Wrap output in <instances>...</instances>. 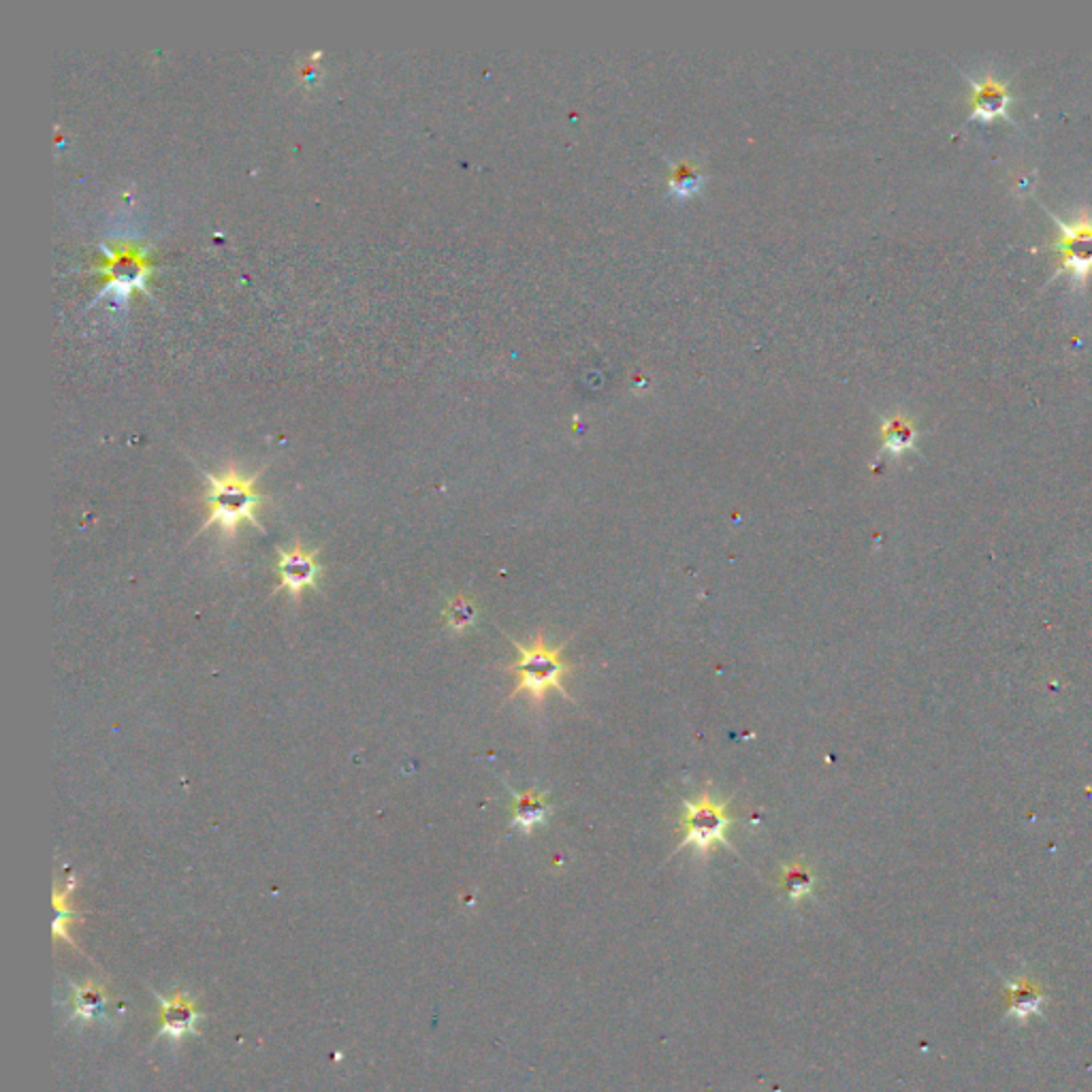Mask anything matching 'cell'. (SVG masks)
Segmentation results:
<instances>
[{"label": "cell", "instance_id": "obj_1", "mask_svg": "<svg viewBox=\"0 0 1092 1092\" xmlns=\"http://www.w3.org/2000/svg\"><path fill=\"white\" fill-rule=\"evenodd\" d=\"M207 478V491L204 495V501L207 506V519L204 521L201 529L218 527L222 534L228 538L235 536L237 527L246 521L258 529H263L258 523L256 510L261 508L263 495L256 491V478L258 474L246 477L235 466L226 468L220 477L213 474H205Z\"/></svg>", "mask_w": 1092, "mask_h": 1092}, {"label": "cell", "instance_id": "obj_2", "mask_svg": "<svg viewBox=\"0 0 1092 1092\" xmlns=\"http://www.w3.org/2000/svg\"><path fill=\"white\" fill-rule=\"evenodd\" d=\"M100 252L94 265V273L103 278L100 297L111 295L113 304L126 306L135 291H146V282L152 271L150 248L146 243L133 239H118L116 243H100Z\"/></svg>", "mask_w": 1092, "mask_h": 1092}, {"label": "cell", "instance_id": "obj_3", "mask_svg": "<svg viewBox=\"0 0 1092 1092\" xmlns=\"http://www.w3.org/2000/svg\"><path fill=\"white\" fill-rule=\"evenodd\" d=\"M516 649V662L508 668L514 677V692L510 698L519 694H529L536 702H542L549 689H557L559 694L570 700L562 679L570 670V664L564 659V646L551 649L546 646L542 634H538L531 646L521 644L510 638Z\"/></svg>", "mask_w": 1092, "mask_h": 1092}, {"label": "cell", "instance_id": "obj_4", "mask_svg": "<svg viewBox=\"0 0 1092 1092\" xmlns=\"http://www.w3.org/2000/svg\"><path fill=\"white\" fill-rule=\"evenodd\" d=\"M732 824H735V817L728 813V804L704 792L696 802H685L681 817V830L685 832V837L679 850L692 845L702 854H707L715 845H730L728 830Z\"/></svg>", "mask_w": 1092, "mask_h": 1092}, {"label": "cell", "instance_id": "obj_5", "mask_svg": "<svg viewBox=\"0 0 1092 1092\" xmlns=\"http://www.w3.org/2000/svg\"><path fill=\"white\" fill-rule=\"evenodd\" d=\"M1060 239L1056 248L1062 252V269L1071 273L1073 284H1082L1092 271V215L1082 213L1073 222L1056 218Z\"/></svg>", "mask_w": 1092, "mask_h": 1092}, {"label": "cell", "instance_id": "obj_6", "mask_svg": "<svg viewBox=\"0 0 1092 1092\" xmlns=\"http://www.w3.org/2000/svg\"><path fill=\"white\" fill-rule=\"evenodd\" d=\"M278 555L280 585L276 592H286L293 600H299L306 589H319V579L323 572L319 564V551H308L297 540L291 551L278 549Z\"/></svg>", "mask_w": 1092, "mask_h": 1092}, {"label": "cell", "instance_id": "obj_7", "mask_svg": "<svg viewBox=\"0 0 1092 1092\" xmlns=\"http://www.w3.org/2000/svg\"><path fill=\"white\" fill-rule=\"evenodd\" d=\"M154 997L161 1001V1037H169L180 1041L186 1034L197 1032V1020L201 1018V1012L197 1005L186 997L184 993H178L176 997H163L154 993Z\"/></svg>", "mask_w": 1092, "mask_h": 1092}, {"label": "cell", "instance_id": "obj_8", "mask_svg": "<svg viewBox=\"0 0 1092 1092\" xmlns=\"http://www.w3.org/2000/svg\"><path fill=\"white\" fill-rule=\"evenodd\" d=\"M1008 105L1010 92L993 75H986L982 81H973V118L990 122L1005 116Z\"/></svg>", "mask_w": 1092, "mask_h": 1092}, {"label": "cell", "instance_id": "obj_9", "mask_svg": "<svg viewBox=\"0 0 1092 1092\" xmlns=\"http://www.w3.org/2000/svg\"><path fill=\"white\" fill-rule=\"evenodd\" d=\"M514 804H512V828H519L523 832H531L536 826L546 822V815L551 811L549 796L538 792H514L510 789Z\"/></svg>", "mask_w": 1092, "mask_h": 1092}, {"label": "cell", "instance_id": "obj_10", "mask_svg": "<svg viewBox=\"0 0 1092 1092\" xmlns=\"http://www.w3.org/2000/svg\"><path fill=\"white\" fill-rule=\"evenodd\" d=\"M1008 990L1012 997V1005L1008 1010L1010 1018H1016L1020 1023H1024V1020H1028V1016L1041 1012L1045 995L1028 980H1014L1008 984Z\"/></svg>", "mask_w": 1092, "mask_h": 1092}, {"label": "cell", "instance_id": "obj_11", "mask_svg": "<svg viewBox=\"0 0 1092 1092\" xmlns=\"http://www.w3.org/2000/svg\"><path fill=\"white\" fill-rule=\"evenodd\" d=\"M781 886L787 892L789 900L796 902L811 894V889L815 886V875L807 865H802V862H792V865H787L783 869Z\"/></svg>", "mask_w": 1092, "mask_h": 1092}, {"label": "cell", "instance_id": "obj_12", "mask_svg": "<svg viewBox=\"0 0 1092 1092\" xmlns=\"http://www.w3.org/2000/svg\"><path fill=\"white\" fill-rule=\"evenodd\" d=\"M70 986L75 988V1014H73V1018H79L85 1023V1020H94L98 1016H103L105 1003H107V999L103 995V988L92 984V982L83 984V986H75V984H70Z\"/></svg>", "mask_w": 1092, "mask_h": 1092}, {"label": "cell", "instance_id": "obj_13", "mask_svg": "<svg viewBox=\"0 0 1092 1092\" xmlns=\"http://www.w3.org/2000/svg\"><path fill=\"white\" fill-rule=\"evenodd\" d=\"M478 619V607L474 605V600L459 594L455 596L447 609H444V621H447V627H451L453 631H462L470 629L474 623H477Z\"/></svg>", "mask_w": 1092, "mask_h": 1092}, {"label": "cell", "instance_id": "obj_14", "mask_svg": "<svg viewBox=\"0 0 1092 1092\" xmlns=\"http://www.w3.org/2000/svg\"><path fill=\"white\" fill-rule=\"evenodd\" d=\"M913 438H915L913 425L904 419V416H894V419H889L884 425V442L887 451L900 453L904 449H909L913 444Z\"/></svg>", "mask_w": 1092, "mask_h": 1092}, {"label": "cell", "instance_id": "obj_15", "mask_svg": "<svg viewBox=\"0 0 1092 1092\" xmlns=\"http://www.w3.org/2000/svg\"><path fill=\"white\" fill-rule=\"evenodd\" d=\"M702 184V176L700 171L692 165V163H679L674 165L672 174H670V193L674 197H689L692 193L698 191V186Z\"/></svg>", "mask_w": 1092, "mask_h": 1092}]
</instances>
